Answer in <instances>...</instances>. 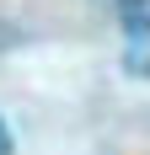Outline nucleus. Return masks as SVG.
<instances>
[{"mask_svg":"<svg viewBox=\"0 0 150 155\" xmlns=\"http://www.w3.org/2000/svg\"><path fill=\"white\" fill-rule=\"evenodd\" d=\"M0 155H11V128L0 123Z\"/></svg>","mask_w":150,"mask_h":155,"instance_id":"obj_2","label":"nucleus"},{"mask_svg":"<svg viewBox=\"0 0 150 155\" xmlns=\"http://www.w3.org/2000/svg\"><path fill=\"white\" fill-rule=\"evenodd\" d=\"M123 70L134 80H150V5L123 11Z\"/></svg>","mask_w":150,"mask_h":155,"instance_id":"obj_1","label":"nucleus"}]
</instances>
